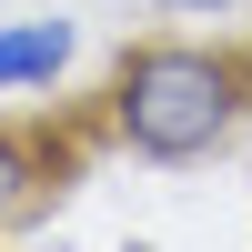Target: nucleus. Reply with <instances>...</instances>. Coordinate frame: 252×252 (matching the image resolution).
<instances>
[{"instance_id": "obj_2", "label": "nucleus", "mask_w": 252, "mask_h": 252, "mask_svg": "<svg viewBox=\"0 0 252 252\" xmlns=\"http://www.w3.org/2000/svg\"><path fill=\"white\" fill-rule=\"evenodd\" d=\"M61 61H71V31H61V20H40V31H0V81H51Z\"/></svg>"}, {"instance_id": "obj_4", "label": "nucleus", "mask_w": 252, "mask_h": 252, "mask_svg": "<svg viewBox=\"0 0 252 252\" xmlns=\"http://www.w3.org/2000/svg\"><path fill=\"white\" fill-rule=\"evenodd\" d=\"M182 10H222V0H182Z\"/></svg>"}, {"instance_id": "obj_1", "label": "nucleus", "mask_w": 252, "mask_h": 252, "mask_svg": "<svg viewBox=\"0 0 252 252\" xmlns=\"http://www.w3.org/2000/svg\"><path fill=\"white\" fill-rule=\"evenodd\" d=\"M232 111H242V81H232V61H212V51H141L131 71H121V131L152 161L212 152V141L232 131Z\"/></svg>"}, {"instance_id": "obj_3", "label": "nucleus", "mask_w": 252, "mask_h": 252, "mask_svg": "<svg viewBox=\"0 0 252 252\" xmlns=\"http://www.w3.org/2000/svg\"><path fill=\"white\" fill-rule=\"evenodd\" d=\"M10 202H20V152L0 141V212H10Z\"/></svg>"}]
</instances>
